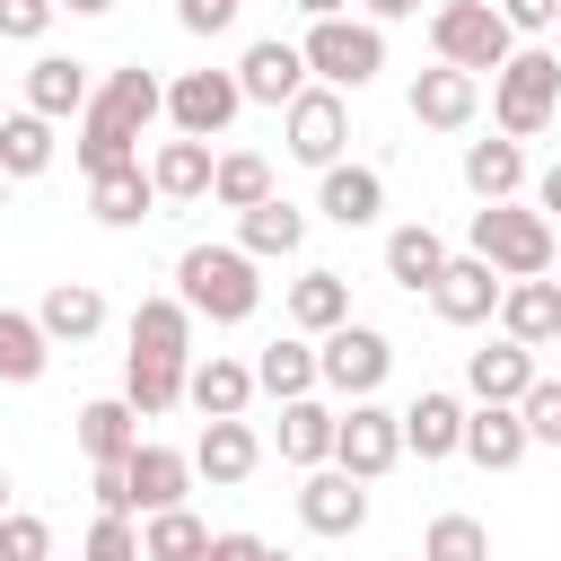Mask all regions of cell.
Instances as JSON below:
<instances>
[{"mask_svg":"<svg viewBox=\"0 0 561 561\" xmlns=\"http://www.w3.org/2000/svg\"><path fill=\"white\" fill-rule=\"evenodd\" d=\"M333 465H342L351 482H386V473L403 465V421H394L377 394L342 403V421H333Z\"/></svg>","mask_w":561,"mask_h":561,"instance_id":"ba28073f","label":"cell"},{"mask_svg":"<svg viewBox=\"0 0 561 561\" xmlns=\"http://www.w3.org/2000/svg\"><path fill=\"white\" fill-rule=\"evenodd\" d=\"M123 482H131V517L184 508V491H193V456H184V447H158V438H140V447L123 456Z\"/></svg>","mask_w":561,"mask_h":561,"instance_id":"5bb4252c","label":"cell"},{"mask_svg":"<svg viewBox=\"0 0 561 561\" xmlns=\"http://www.w3.org/2000/svg\"><path fill=\"white\" fill-rule=\"evenodd\" d=\"M0 202H9V175H0Z\"/></svg>","mask_w":561,"mask_h":561,"instance_id":"9f6ffc18","label":"cell"},{"mask_svg":"<svg viewBox=\"0 0 561 561\" xmlns=\"http://www.w3.org/2000/svg\"><path fill=\"white\" fill-rule=\"evenodd\" d=\"M210 202H219V210H254V202H272V158H254V149H219V167H210Z\"/></svg>","mask_w":561,"mask_h":561,"instance_id":"74e56055","label":"cell"},{"mask_svg":"<svg viewBox=\"0 0 561 561\" xmlns=\"http://www.w3.org/2000/svg\"><path fill=\"white\" fill-rule=\"evenodd\" d=\"M53 9H70V18H105L114 0H53Z\"/></svg>","mask_w":561,"mask_h":561,"instance_id":"f907efd6","label":"cell"},{"mask_svg":"<svg viewBox=\"0 0 561 561\" xmlns=\"http://www.w3.org/2000/svg\"><path fill=\"white\" fill-rule=\"evenodd\" d=\"M237 114H245L237 70H184V79H167V123H175V140H219Z\"/></svg>","mask_w":561,"mask_h":561,"instance_id":"30bf717a","label":"cell"},{"mask_svg":"<svg viewBox=\"0 0 561 561\" xmlns=\"http://www.w3.org/2000/svg\"><path fill=\"white\" fill-rule=\"evenodd\" d=\"M254 465H263V438H254V421H202V438H193V482H210V491H237Z\"/></svg>","mask_w":561,"mask_h":561,"instance_id":"d6986e66","label":"cell"},{"mask_svg":"<svg viewBox=\"0 0 561 561\" xmlns=\"http://www.w3.org/2000/svg\"><path fill=\"white\" fill-rule=\"evenodd\" d=\"M403 105H412V123H421V131H473V114H482V79H465V70L430 61V70H412Z\"/></svg>","mask_w":561,"mask_h":561,"instance_id":"8fae6325","label":"cell"},{"mask_svg":"<svg viewBox=\"0 0 561 561\" xmlns=\"http://www.w3.org/2000/svg\"><path fill=\"white\" fill-rule=\"evenodd\" d=\"M430 53L447 70H465V79H482V70H500L517 53V35H508V18L491 0H438L430 9Z\"/></svg>","mask_w":561,"mask_h":561,"instance_id":"8992f818","label":"cell"},{"mask_svg":"<svg viewBox=\"0 0 561 561\" xmlns=\"http://www.w3.org/2000/svg\"><path fill=\"white\" fill-rule=\"evenodd\" d=\"M263 561H289V552H272V543H263Z\"/></svg>","mask_w":561,"mask_h":561,"instance_id":"db71d44e","label":"cell"},{"mask_svg":"<svg viewBox=\"0 0 561 561\" xmlns=\"http://www.w3.org/2000/svg\"><path fill=\"white\" fill-rule=\"evenodd\" d=\"M254 394H272V403H298V394H316V342H307V333H280V342H263V351H254Z\"/></svg>","mask_w":561,"mask_h":561,"instance_id":"1f68e13d","label":"cell"},{"mask_svg":"<svg viewBox=\"0 0 561 561\" xmlns=\"http://www.w3.org/2000/svg\"><path fill=\"white\" fill-rule=\"evenodd\" d=\"M403 561H421V552H403Z\"/></svg>","mask_w":561,"mask_h":561,"instance_id":"6f0895ef","label":"cell"},{"mask_svg":"<svg viewBox=\"0 0 561 561\" xmlns=\"http://www.w3.org/2000/svg\"><path fill=\"white\" fill-rule=\"evenodd\" d=\"M447 272V237L430 228V219H403V228H386V280L394 289H412V298H430V280Z\"/></svg>","mask_w":561,"mask_h":561,"instance_id":"cb8c5ba5","label":"cell"},{"mask_svg":"<svg viewBox=\"0 0 561 561\" xmlns=\"http://www.w3.org/2000/svg\"><path fill=\"white\" fill-rule=\"evenodd\" d=\"M386 368H394V342L377 333V324H333L324 342H316V386L324 394H342V403H359V394H377L386 386Z\"/></svg>","mask_w":561,"mask_h":561,"instance_id":"52a82bcc","label":"cell"},{"mask_svg":"<svg viewBox=\"0 0 561 561\" xmlns=\"http://www.w3.org/2000/svg\"><path fill=\"white\" fill-rule=\"evenodd\" d=\"M333 403L324 394H298V403H280V465H298V473H316V465H333Z\"/></svg>","mask_w":561,"mask_h":561,"instance_id":"f546056e","label":"cell"},{"mask_svg":"<svg viewBox=\"0 0 561 561\" xmlns=\"http://www.w3.org/2000/svg\"><path fill=\"white\" fill-rule=\"evenodd\" d=\"M500 333L526 342V351H552V342H561V280H552V272H543V280H508V289H500Z\"/></svg>","mask_w":561,"mask_h":561,"instance_id":"7402d4cb","label":"cell"},{"mask_svg":"<svg viewBox=\"0 0 561 561\" xmlns=\"http://www.w3.org/2000/svg\"><path fill=\"white\" fill-rule=\"evenodd\" d=\"M535 210H543V219H561V158L543 167V184H535Z\"/></svg>","mask_w":561,"mask_h":561,"instance_id":"681fc988","label":"cell"},{"mask_svg":"<svg viewBox=\"0 0 561 561\" xmlns=\"http://www.w3.org/2000/svg\"><path fill=\"white\" fill-rule=\"evenodd\" d=\"M184 403H193L202 421H245V403H254V359H228V351L193 359V368H184Z\"/></svg>","mask_w":561,"mask_h":561,"instance_id":"e0dca14e","label":"cell"},{"mask_svg":"<svg viewBox=\"0 0 561 561\" xmlns=\"http://www.w3.org/2000/svg\"><path fill=\"white\" fill-rule=\"evenodd\" d=\"M88 210H96L105 228H140V219L158 210V184H149V167L131 158V167H114V175H88Z\"/></svg>","mask_w":561,"mask_h":561,"instance_id":"836d02e7","label":"cell"},{"mask_svg":"<svg viewBox=\"0 0 561 561\" xmlns=\"http://www.w3.org/2000/svg\"><path fill=\"white\" fill-rule=\"evenodd\" d=\"M280 140H289V158H298V167H316V175H324V167H342L351 105H342L333 88H316V79H307V88L280 105Z\"/></svg>","mask_w":561,"mask_h":561,"instance_id":"9c48e42d","label":"cell"},{"mask_svg":"<svg viewBox=\"0 0 561 561\" xmlns=\"http://www.w3.org/2000/svg\"><path fill=\"white\" fill-rule=\"evenodd\" d=\"M307 18H351V0H298Z\"/></svg>","mask_w":561,"mask_h":561,"instance_id":"816d5d0a","label":"cell"},{"mask_svg":"<svg viewBox=\"0 0 561 561\" xmlns=\"http://www.w3.org/2000/svg\"><path fill=\"white\" fill-rule=\"evenodd\" d=\"M298 526H307V535H333V543L359 535V526H368V482H351L342 465H316V473L298 482Z\"/></svg>","mask_w":561,"mask_h":561,"instance_id":"7c38bea8","label":"cell"},{"mask_svg":"<svg viewBox=\"0 0 561 561\" xmlns=\"http://www.w3.org/2000/svg\"><path fill=\"white\" fill-rule=\"evenodd\" d=\"M500 272L482 263V254H447V272L430 280V307H438V324H491L500 316Z\"/></svg>","mask_w":561,"mask_h":561,"instance_id":"4fadbf2b","label":"cell"},{"mask_svg":"<svg viewBox=\"0 0 561 561\" xmlns=\"http://www.w3.org/2000/svg\"><path fill=\"white\" fill-rule=\"evenodd\" d=\"M517 421H526L535 447H561V377H535V386L517 394Z\"/></svg>","mask_w":561,"mask_h":561,"instance_id":"60d3db41","label":"cell"},{"mask_svg":"<svg viewBox=\"0 0 561 561\" xmlns=\"http://www.w3.org/2000/svg\"><path fill=\"white\" fill-rule=\"evenodd\" d=\"M184 368H193V359H131V351H123V403H131L140 421H167V412L184 403Z\"/></svg>","mask_w":561,"mask_h":561,"instance_id":"e575fe53","label":"cell"},{"mask_svg":"<svg viewBox=\"0 0 561 561\" xmlns=\"http://www.w3.org/2000/svg\"><path fill=\"white\" fill-rule=\"evenodd\" d=\"M298 53H307V79L342 96V88H368L386 70V26H368V18H307Z\"/></svg>","mask_w":561,"mask_h":561,"instance_id":"5b68a950","label":"cell"},{"mask_svg":"<svg viewBox=\"0 0 561 561\" xmlns=\"http://www.w3.org/2000/svg\"><path fill=\"white\" fill-rule=\"evenodd\" d=\"M175 298L193 307V324H202V316H210V324H245V316L263 307L254 254H237V245H184V254H175Z\"/></svg>","mask_w":561,"mask_h":561,"instance_id":"7a4b0ae2","label":"cell"},{"mask_svg":"<svg viewBox=\"0 0 561 561\" xmlns=\"http://www.w3.org/2000/svg\"><path fill=\"white\" fill-rule=\"evenodd\" d=\"M88 96H96V79H88L79 53H35V61H26V114L70 123V114H88Z\"/></svg>","mask_w":561,"mask_h":561,"instance_id":"2e32d148","label":"cell"},{"mask_svg":"<svg viewBox=\"0 0 561 561\" xmlns=\"http://www.w3.org/2000/svg\"><path fill=\"white\" fill-rule=\"evenodd\" d=\"M421 561H491V526L465 517V508H438L421 526Z\"/></svg>","mask_w":561,"mask_h":561,"instance_id":"ab89813d","label":"cell"},{"mask_svg":"<svg viewBox=\"0 0 561 561\" xmlns=\"http://www.w3.org/2000/svg\"><path fill=\"white\" fill-rule=\"evenodd\" d=\"M175 18H184V35H219V26H237V0H175Z\"/></svg>","mask_w":561,"mask_h":561,"instance_id":"bcb514c9","label":"cell"},{"mask_svg":"<svg viewBox=\"0 0 561 561\" xmlns=\"http://www.w3.org/2000/svg\"><path fill=\"white\" fill-rule=\"evenodd\" d=\"M131 359H193V307L175 289L131 307Z\"/></svg>","mask_w":561,"mask_h":561,"instance_id":"83f0119b","label":"cell"},{"mask_svg":"<svg viewBox=\"0 0 561 561\" xmlns=\"http://www.w3.org/2000/svg\"><path fill=\"white\" fill-rule=\"evenodd\" d=\"M158 114H167V79H158V70H140V61L105 70V88L88 96L79 140H70L79 175H114V167H131V158H140V131H149Z\"/></svg>","mask_w":561,"mask_h":561,"instance_id":"6da1fadb","label":"cell"},{"mask_svg":"<svg viewBox=\"0 0 561 561\" xmlns=\"http://www.w3.org/2000/svg\"><path fill=\"white\" fill-rule=\"evenodd\" d=\"M368 26H394V18H421V0H359Z\"/></svg>","mask_w":561,"mask_h":561,"instance_id":"c3c4849f","label":"cell"},{"mask_svg":"<svg viewBox=\"0 0 561 561\" xmlns=\"http://www.w3.org/2000/svg\"><path fill=\"white\" fill-rule=\"evenodd\" d=\"M394 421H403V456H421V465H447L456 438H465V403H456L447 386H421Z\"/></svg>","mask_w":561,"mask_h":561,"instance_id":"ac0fdd59","label":"cell"},{"mask_svg":"<svg viewBox=\"0 0 561 561\" xmlns=\"http://www.w3.org/2000/svg\"><path fill=\"white\" fill-rule=\"evenodd\" d=\"M316 210L333 219V228H377V210H386V175L377 167H324V193H316Z\"/></svg>","mask_w":561,"mask_h":561,"instance_id":"4316f807","label":"cell"},{"mask_svg":"<svg viewBox=\"0 0 561 561\" xmlns=\"http://www.w3.org/2000/svg\"><path fill=\"white\" fill-rule=\"evenodd\" d=\"M53 368V342H44V324L26 316V307H0V386H35Z\"/></svg>","mask_w":561,"mask_h":561,"instance_id":"d590c367","label":"cell"},{"mask_svg":"<svg viewBox=\"0 0 561 561\" xmlns=\"http://www.w3.org/2000/svg\"><path fill=\"white\" fill-rule=\"evenodd\" d=\"M465 237H473L465 254H482L500 280H543V272H552V237H561V228H552L543 210H526V202H482Z\"/></svg>","mask_w":561,"mask_h":561,"instance_id":"277c9868","label":"cell"},{"mask_svg":"<svg viewBox=\"0 0 561 561\" xmlns=\"http://www.w3.org/2000/svg\"><path fill=\"white\" fill-rule=\"evenodd\" d=\"M79 561H140V526L131 517H96L88 543H79Z\"/></svg>","mask_w":561,"mask_h":561,"instance_id":"7bdbcfd3","label":"cell"},{"mask_svg":"<svg viewBox=\"0 0 561 561\" xmlns=\"http://www.w3.org/2000/svg\"><path fill=\"white\" fill-rule=\"evenodd\" d=\"M333 324H351V280H342V272H324V263H307V272L289 280V333L324 342Z\"/></svg>","mask_w":561,"mask_h":561,"instance_id":"d4e9b609","label":"cell"},{"mask_svg":"<svg viewBox=\"0 0 561 561\" xmlns=\"http://www.w3.org/2000/svg\"><path fill=\"white\" fill-rule=\"evenodd\" d=\"M9 491H18V482H9V465H0V517H9Z\"/></svg>","mask_w":561,"mask_h":561,"instance_id":"f5cc1de1","label":"cell"},{"mask_svg":"<svg viewBox=\"0 0 561 561\" xmlns=\"http://www.w3.org/2000/svg\"><path fill=\"white\" fill-rule=\"evenodd\" d=\"M0 561H53V526L35 508H9L0 517Z\"/></svg>","mask_w":561,"mask_h":561,"instance_id":"b9f144b4","label":"cell"},{"mask_svg":"<svg viewBox=\"0 0 561 561\" xmlns=\"http://www.w3.org/2000/svg\"><path fill=\"white\" fill-rule=\"evenodd\" d=\"M210 167H219L210 140H158L149 184H158V202H210Z\"/></svg>","mask_w":561,"mask_h":561,"instance_id":"4dcf8cb0","label":"cell"},{"mask_svg":"<svg viewBox=\"0 0 561 561\" xmlns=\"http://www.w3.org/2000/svg\"><path fill=\"white\" fill-rule=\"evenodd\" d=\"M465 184H473V202H517L526 193V140H465Z\"/></svg>","mask_w":561,"mask_h":561,"instance_id":"d6a6232c","label":"cell"},{"mask_svg":"<svg viewBox=\"0 0 561 561\" xmlns=\"http://www.w3.org/2000/svg\"><path fill=\"white\" fill-rule=\"evenodd\" d=\"M552 272H561V237H552Z\"/></svg>","mask_w":561,"mask_h":561,"instance_id":"11a10c76","label":"cell"},{"mask_svg":"<svg viewBox=\"0 0 561 561\" xmlns=\"http://www.w3.org/2000/svg\"><path fill=\"white\" fill-rule=\"evenodd\" d=\"M53 0H0V44H44L53 35Z\"/></svg>","mask_w":561,"mask_h":561,"instance_id":"ee69618b","label":"cell"},{"mask_svg":"<svg viewBox=\"0 0 561 561\" xmlns=\"http://www.w3.org/2000/svg\"><path fill=\"white\" fill-rule=\"evenodd\" d=\"M44 167H53V123L18 105V114L0 123V175H9V184H35Z\"/></svg>","mask_w":561,"mask_h":561,"instance_id":"8d00e7d4","label":"cell"},{"mask_svg":"<svg viewBox=\"0 0 561 561\" xmlns=\"http://www.w3.org/2000/svg\"><path fill=\"white\" fill-rule=\"evenodd\" d=\"M508 18V35H552L561 26V0H491Z\"/></svg>","mask_w":561,"mask_h":561,"instance_id":"f6af8a7d","label":"cell"},{"mask_svg":"<svg viewBox=\"0 0 561 561\" xmlns=\"http://www.w3.org/2000/svg\"><path fill=\"white\" fill-rule=\"evenodd\" d=\"M202 543H210V526H202L193 508H158V517H140V561H202Z\"/></svg>","mask_w":561,"mask_h":561,"instance_id":"f35d334b","label":"cell"},{"mask_svg":"<svg viewBox=\"0 0 561 561\" xmlns=\"http://www.w3.org/2000/svg\"><path fill=\"white\" fill-rule=\"evenodd\" d=\"M237 88H245V105H289L307 88V53L289 35H254L245 61H237Z\"/></svg>","mask_w":561,"mask_h":561,"instance_id":"9a60e30c","label":"cell"},{"mask_svg":"<svg viewBox=\"0 0 561 561\" xmlns=\"http://www.w3.org/2000/svg\"><path fill=\"white\" fill-rule=\"evenodd\" d=\"M70 430H79L88 465H123V456L140 447V412H131L123 394H96V403H79V412H70Z\"/></svg>","mask_w":561,"mask_h":561,"instance_id":"f1b7e54d","label":"cell"},{"mask_svg":"<svg viewBox=\"0 0 561 561\" xmlns=\"http://www.w3.org/2000/svg\"><path fill=\"white\" fill-rule=\"evenodd\" d=\"M552 114H561V53L517 44L491 70V123H500V140H535V131H552Z\"/></svg>","mask_w":561,"mask_h":561,"instance_id":"3957f363","label":"cell"},{"mask_svg":"<svg viewBox=\"0 0 561 561\" xmlns=\"http://www.w3.org/2000/svg\"><path fill=\"white\" fill-rule=\"evenodd\" d=\"M526 421H517V403H473L465 412V438H456V456H473L482 473H508V465H526Z\"/></svg>","mask_w":561,"mask_h":561,"instance_id":"44dd1931","label":"cell"},{"mask_svg":"<svg viewBox=\"0 0 561 561\" xmlns=\"http://www.w3.org/2000/svg\"><path fill=\"white\" fill-rule=\"evenodd\" d=\"M35 324H44V342H96L105 333V289L96 280H53L44 289V307H35Z\"/></svg>","mask_w":561,"mask_h":561,"instance_id":"484cf974","label":"cell"},{"mask_svg":"<svg viewBox=\"0 0 561 561\" xmlns=\"http://www.w3.org/2000/svg\"><path fill=\"white\" fill-rule=\"evenodd\" d=\"M307 245V210L298 202H254V210H237V254H254V263H289Z\"/></svg>","mask_w":561,"mask_h":561,"instance_id":"603a6c76","label":"cell"},{"mask_svg":"<svg viewBox=\"0 0 561 561\" xmlns=\"http://www.w3.org/2000/svg\"><path fill=\"white\" fill-rule=\"evenodd\" d=\"M535 377H543V368H535V351H526V342H508V333H500V342H482V351H465V394H473V403H517Z\"/></svg>","mask_w":561,"mask_h":561,"instance_id":"ffe728a7","label":"cell"},{"mask_svg":"<svg viewBox=\"0 0 561 561\" xmlns=\"http://www.w3.org/2000/svg\"><path fill=\"white\" fill-rule=\"evenodd\" d=\"M202 561H263V535H210Z\"/></svg>","mask_w":561,"mask_h":561,"instance_id":"7dc6e473","label":"cell"}]
</instances>
